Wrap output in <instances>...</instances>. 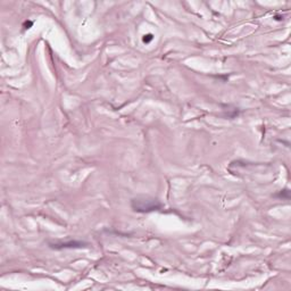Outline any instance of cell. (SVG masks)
Masks as SVG:
<instances>
[{"mask_svg": "<svg viewBox=\"0 0 291 291\" xmlns=\"http://www.w3.org/2000/svg\"><path fill=\"white\" fill-rule=\"evenodd\" d=\"M131 208L137 213H151L163 209L164 205L150 196H137L131 200Z\"/></svg>", "mask_w": 291, "mask_h": 291, "instance_id": "1", "label": "cell"}, {"mask_svg": "<svg viewBox=\"0 0 291 291\" xmlns=\"http://www.w3.org/2000/svg\"><path fill=\"white\" fill-rule=\"evenodd\" d=\"M49 247L52 249L60 250V249H72V248H83L87 247L89 243L86 241H80V240H70V241H50Z\"/></svg>", "mask_w": 291, "mask_h": 291, "instance_id": "2", "label": "cell"}, {"mask_svg": "<svg viewBox=\"0 0 291 291\" xmlns=\"http://www.w3.org/2000/svg\"><path fill=\"white\" fill-rule=\"evenodd\" d=\"M147 36H148V38H146V36H145V38H144V41H145V42H148V41H150V40H151V39H153V36H151V35H148Z\"/></svg>", "mask_w": 291, "mask_h": 291, "instance_id": "3", "label": "cell"}]
</instances>
